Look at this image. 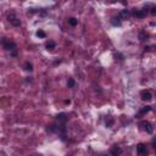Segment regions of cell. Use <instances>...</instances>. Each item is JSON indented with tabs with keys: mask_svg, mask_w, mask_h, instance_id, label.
I'll use <instances>...</instances> for the list:
<instances>
[{
	"mask_svg": "<svg viewBox=\"0 0 156 156\" xmlns=\"http://www.w3.org/2000/svg\"><path fill=\"white\" fill-rule=\"evenodd\" d=\"M68 23H70L72 27H76L78 24V20L76 17H70V18H68Z\"/></svg>",
	"mask_w": 156,
	"mask_h": 156,
	"instance_id": "8fae6325",
	"label": "cell"
},
{
	"mask_svg": "<svg viewBox=\"0 0 156 156\" xmlns=\"http://www.w3.org/2000/svg\"><path fill=\"white\" fill-rule=\"evenodd\" d=\"M57 120H59V122H61V123H66L67 121V116H66V113H59L57 115Z\"/></svg>",
	"mask_w": 156,
	"mask_h": 156,
	"instance_id": "9c48e42d",
	"label": "cell"
},
{
	"mask_svg": "<svg viewBox=\"0 0 156 156\" xmlns=\"http://www.w3.org/2000/svg\"><path fill=\"white\" fill-rule=\"evenodd\" d=\"M122 155V149L117 145H113L111 148V156H121Z\"/></svg>",
	"mask_w": 156,
	"mask_h": 156,
	"instance_id": "8992f818",
	"label": "cell"
},
{
	"mask_svg": "<svg viewBox=\"0 0 156 156\" xmlns=\"http://www.w3.org/2000/svg\"><path fill=\"white\" fill-rule=\"evenodd\" d=\"M24 70L28 71V72H32L33 71V65L31 63V62H24Z\"/></svg>",
	"mask_w": 156,
	"mask_h": 156,
	"instance_id": "4fadbf2b",
	"label": "cell"
},
{
	"mask_svg": "<svg viewBox=\"0 0 156 156\" xmlns=\"http://www.w3.org/2000/svg\"><path fill=\"white\" fill-rule=\"evenodd\" d=\"M106 156H107V155H106Z\"/></svg>",
	"mask_w": 156,
	"mask_h": 156,
	"instance_id": "44dd1931",
	"label": "cell"
},
{
	"mask_svg": "<svg viewBox=\"0 0 156 156\" xmlns=\"http://www.w3.org/2000/svg\"><path fill=\"white\" fill-rule=\"evenodd\" d=\"M140 126H141V128L144 129L148 134H152L154 127H152V124H151L150 122H148V121H141V122H140Z\"/></svg>",
	"mask_w": 156,
	"mask_h": 156,
	"instance_id": "3957f363",
	"label": "cell"
},
{
	"mask_svg": "<svg viewBox=\"0 0 156 156\" xmlns=\"http://www.w3.org/2000/svg\"><path fill=\"white\" fill-rule=\"evenodd\" d=\"M150 110H151L150 106H145L144 109H141V110H140V113H141V115H144V113H146V112H149Z\"/></svg>",
	"mask_w": 156,
	"mask_h": 156,
	"instance_id": "d6986e66",
	"label": "cell"
},
{
	"mask_svg": "<svg viewBox=\"0 0 156 156\" xmlns=\"http://www.w3.org/2000/svg\"><path fill=\"white\" fill-rule=\"evenodd\" d=\"M151 14H152V15H156V7L155 6H152V9H151Z\"/></svg>",
	"mask_w": 156,
	"mask_h": 156,
	"instance_id": "ffe728a7",
	"label": "cell"
},
{
	"mask_svg": "<svg viewBox=\"0 0 156 156\" xmlns=\"http://www.w3.org/2000/svg\"><path fill=\"white\" fill-rule=\"evenodd\" d=\"M7 20H9V22L11 23L14 27H20V26H21V21L18 20V17H17L14 12H11V14L7 16Z\"/></svg>",
	"mask_w": 156,
	"mask_h": 156,
	"instance_id": "7a4b0ae2",
	"label": "cell"
},
{
	"mask_svg": "<svg viewBox=\"0 0 156 156\" xmlns=\"http://www.w3.org/2000/svg\"><path fill=\"white\" fill-rule=\"evenodd\" d=\"M74 85H76L74 79H73V78H68V81H67V87H68V88H74Z\"/></svg>",
	"mask_w": 156,
	"mask_h": 156,
	"instance_id": "9a60e30c",
	"label": "cell"
},
{
	"mask_svg": "<svg viewBox=\"0 0 156 156\" xmlns=\"http://www.w3.org/2000/svg\"><path fill=\"white\" fill-rule=\"evenodd\" d=\"M56 129H57V127H56L55 124H50V126H48V132H50V133H53V132H55Z\"/></svg>",
	"mask_w": 156,
	"mask_h": 156,
	"instance_id": "e0dca14e",
	"label": "cell"
},
{
	"mask_svg": "<svg viewBox=\"0 0 156 156\" xmlns=\"http://www.w3.org/2000/svg\"><path fill=\"white\" fill-rule=\"evenodd\" d=\"M45 32L44 31H42V29H39V31H37V37H39V38H45Z\"/></svg>",
	"mask_w": 156,
	"mask_h": 156,
	"instance_id": "ac0fdd59",
	"label": "cell"
},
{
	"mask_svg": "<svg viewBox=\"0 0 156 156\" xmlns=\"http://www.w3.org/2000/svg\"><path fill=\"white\" fill-rule=\"evenodd\" d=\"M149 35H148V33L145 32V31H143V32H140V34H139V38H140V40H145V39L148 38Z\"/></svg>",
	"mask_w": 156,
	"mask_h": 156,
	"instance_id": "2e32d148",
	"label": "cell"
},
{
	"mask_svg": "<svg viewBox=\"0 0 156 156\" xmlns=\"http://www.w3.org/2000/svg\"><path fill=\"white\" fill-rule=\"evenodd\" d=\"M0 44L4 46V49H6V50H9V51H14L17 49V45L12 40H10V39L1 38L0 39Z\"/></svg>",
	"mask_w": 156,
	"mask_h": 156,
	"instance_id": "6da1fadb",
	"label": "cell"
},
{
	"mask_svg": "<svg viewBox=\"0 0 156 156\" xmlns=\"http://www.w3.org/2000/svg\"><path fill=\"white\" fill-rule=\"evenodd\" d=\"M129 16V12H128V10H122V11L118 14V17L121 18V20H126L127 17Z\"/></svg>",
	"mask_w": 156,
	"mask_h": 156,
	"instance_id": "30bf717a",
	"label": "cell"
},
{
	"mask_svg": "<svg viewBox=\"0 0 156 156\" xmlns=\"http://www.w3.org/2000/svg\"><path fill=\"white\" fill-rule=\"evenodd\" d=\"M45 48H46V50L53 51L54 49H56V43L54 40H48V42L45 43Z\"/></svg>",
	"mask_w": 156,
	"mask_h": 156,
	"instance_id": "ba28073f",
	"label": "cell"
},
{
	"mask_svg": "<svg viewBox=\"0 0 156 156\" xmlns=\"http://www.w3.org/2000/svg\"><path fill=\"white\" fill-rule=\"evenodd\" d=\"M111 23L113 24V26H121V18L117 16V17H113L112 18V21H111Z\"/></svg>",
	"mask_w": 156,
	"mask_h": 156,
	"instance_id": "5bb4252c",
	"label": "cell"
},
{
	"mask_svg": "<svg viewBox=\"0 0 156 156\" xmlns=\"http://www.w3.org/2000/svg\"><path fill=\"white\" fill-rule=\"evenodd\" d=\"M113 123H115V120H113L112 117H109V118L106 120V127H107V128H111L112 126H113Z\"/></svg>",
	"mask_w": 156,
	"mask_h": 156,
	"instance_id": "7c38bea8",
	"label": "cell"
},
{
	"mask_svg": "<svg viewBox=\"0 0 156 156\" xmlns=\"http://www.w3.org/2000/svg\"><path fill=\"white\" fill-rule=\"evenodd\" d=\"M137 152H138V155H140V156H145L148 154V148H146V145L143 144V143L138 144L137 145Z\"/></svg>",
	"mask_w": 156,
	"mask_h": 156,
	"instance_id": "277c9868",
	"label": "cell"
},
{
	"mask_svg": "<svg viewBox=\"0 0 156 156\" xmlns=\"http://www.w3.org/2000/svg\"><path fill=\"white\" fill-rule=\"evenodd\" d=\"M140 98H141V100H144V101H150L152 99V94H151L149 90H141Z\"/></svg>",
	"mask_w": 156,
	"mask_h": 156,
	"instance_id": "5b68a950",
	"label": "cell"
},
{
	"mask_svg": "<svg viewBox=\"0 0 156 156\" xmlns=\"http://www.w3.org/2000/svg\"><path fill=\"white\" fill-rule=\"evenodd\" d=\"M146 14H148V10H135L133 12V15L137 18H144V17H146Z\"/></svg>",
	"mask_w": 156,
	"mask_h": 156,
	"instance_id": "52a82bcc",
	"label": "cell"
}]
</instances>
